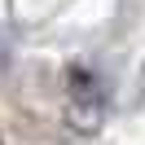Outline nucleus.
Instances as JSON below:
<instances>
[{
    "label": "nucleus",
    "instance_id": "obj_1",
    "mask_svg": "<svg viewBox=\"0 0 145 145\" xmlns=\"http://www.w3.org/2000/svg\"><path fill=\"white\" fill-rule=\"evenodd\" d=\"M66 110H71V119H75L79 127H92V123L101 119V110H106V92H101V79H97L92 71H84V66L71 71Z\"/></svg>",
    "mask_w": 145,
    "mask_h": 145
}]
</instances>
